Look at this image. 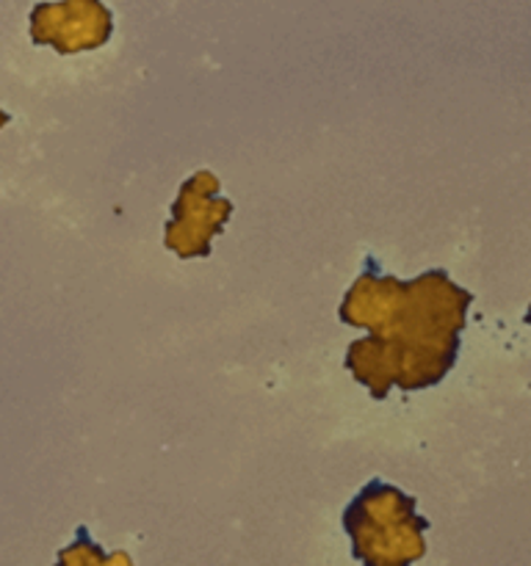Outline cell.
<instances>
[{
	"mask_svg": "<svg viewBox=\"0 0 531 566\" xmlns=\"http://www.w3.org/2000/svg\"><path fill=\"white\" fill-rule=\"evenodd\" d=\"M354 562L365 566H404L426 556L429 520L415 512V497L374 479L343 512Z\"/></svg>",
	"mask_w": 531,
	"mask_h": 566,
	"instance_id": "7a4b0ae2",
	"label": "cell"
},
{
	"mask_svg": "<svg viewBox=\"0 0 531 566\" xmlns=\"http://www.w3.org/2000/svg\"><path fill=\"white\" fill-rule=\"evenodd\" d=\"M9 122H11V116L6 114V111H0V127H6V125H9Z\"/></svg>",
	"mask_w": 531,
	"mask_h": 566,
	"instance_id": "8992f818",
	"label": "cell"
},
{
	"mask_svg": "<svg viewBox=\"0 0 531 566\" xmlns=\"http://www.w3.org/2000/svg\"><path fill=\"white\" fill-rule=\"evenodd\" d=\"M114 33V14L103 0H61L31 9V42L50 44L59 55L97 50Z\"/></svg>",
	"mask_w": 531,
	"mask_h": 566,
	"instance_id": "277c9868",
	"label": "cell"
},
{
	"mask_svg": "<svg viewBox=\"0 0 531 566\" xmlns=\"http://www.w3.org/2000/svg\"><path fill=\"white\" fill-rule=\"evenodd\" d=\"M473 296L440 269L415 280L382 274L365 260L363 274L343 296L337 318L371 329L346 352V368L371 398L385 401L393 387L404 392L435 387L451 374L459 332L468 324Z\"/></svg>",
	"mask_w": 531,
	"mask_h": 566,
	"instance_id": "6da1fadb",
	"label": "cell"
},
{
	"mask_svg": "<svg viewBox=\"0 0 531 566\" xmlns=\"http://www.w3.org/2000/svg\"><path fill=\"white\" fill-rule=\"evenodd\" d=\"M59 562H66V564H105V562H108V556L100 551V545H94L92 536L86 534V528H77L75 545H72L70 551L61 553Z\"/></svg>",
	"mask_w": 531,
	"mask_h": 566,
	"instance_id": "5b68a950",
	"label": "cell"
},
{
	"mask_svg": "<svg viewBox=\"0 0 531 566\" xmlns=\"http://www.w3.org/2000/svg\"><path fill=\"white\" fill-rule=\"evenodd\" d=\"M219 191V177L208 169L194 171L177 191L171 219L164 227V247L180 260L208 258L214 235L230 221L232 202Z\"/></svg>",
	"mask_w": 531,
	"mask_h": 566,
	"instance_id": "3957f363",
	"label": "cell"
}]
</instances>
